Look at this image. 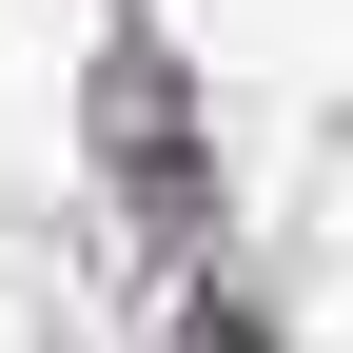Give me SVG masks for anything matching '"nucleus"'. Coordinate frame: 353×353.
<instances>
[]
</instances>
